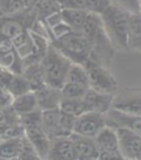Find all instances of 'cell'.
Returning a JSON list of instances; mask_svg holds the SVG:
<instances>
[{"label":"cell","mask_w":141,"mask_h":160,"mask_svg":"<svg viewBox=\"0 0 141 160\" xmlns=\"http://www.w3.org/2000/svg\"><path fill=\"white\" fill-rule=\"evenodd\" d=\"M130 13L115 3H110L100 13L104 31L116 49H128Z\"/></svg>","instance_id":"obj_1"},{"label":"cell","mask_w":141,"mask_h":160,"mask_svg":"<svg viewBox=\"0 0 141 160\" xmlns=\"http://www.w3.org/2000/svg\"><path fill=\"white\" fill-rule=\"evenodd\" d=\"M73 62L62 54L52 43H50L44 56L41 59L45 83L61 89L67 77Z\"/></svg>","instance_id":"obj_2"},{"label":"cell","mask_w":141,"mask_h":160,"mask_svg":"<svg viewBox=\"0 0 141 160\" xmlns=\"http://www.w3.org/2000/svg\"><path fill=\"white\" fill-rule=\"evenodd\" d=\"M51 43L72 62L84 65L89 59L92 44L82 32L69 31Z\"/></svg>","instance_id":"obj_3"},{"label":"cell","mask_w":141,"mask_h":160,"mask_svg":"<svg viewBox=\"0 0 141 160\" xmlns=\"http://www.w3.org/2000/svg\"><path fill=\"white\" fill-rule=\"evenodd\" d=\"M24 129V136L32 144L40 159H46L51 139L42 128V111L40 109L19 116Z\"/></svg>","instance_id":"obj_4"},{"label":"cell","mask_w":141,"mask_h":160,"mask_svg":"<svg viewBox=\"0 0 141 160\" xmlns=\"http://www.w3.org/2000/svg\"><path fill=\"white\" fill-rule=\"evenodd\" d=\"M86 68L89 81V88L103 93L115 94L118 90V82L109 70V67L88 59L83 65Z\"/></svg>","instance_id":"obj_5"},{"label":"cell","mask_w":141,"mask_h":160,"mask_svg":"<svg viewBox=\"0 0 141 160\" xmlns=\"http://www.w3.org/2000/svg\"><path fill=\"white\" fill-rule=\"evenodd\" d=\"M89 89L86 68L81 64L73 62L63 83L61 91L64 98H82Z\"/></svg>","instance_id":"obj_6"},{"label":"cell","mask_w":141,"mask_h":160,"mask_svg":"<svg viewBox=\"0 0 141 160\" xmlns=\"http://www.w3.org/2000/svg\"><path fill=\"white\" fill-rule=\"evenodd\" d=\"M111 108L122 113L141 115V88H118Z\"/></svg>","instance_id":"obj_7"},{"label":"cell","mask_w":141,"mask_h":160,"mask_svg":"<svg viewBox=\"0 0 141 160\" xmlns=\"http://www.w3.org/2000/svg\"><path fill=\"white\" fill-rule=\"evenodd\" d=\"M106 125H107V121H106L105 113L87 111L76 118L73 133L95 138V136L99 133V131Z\"/></svg>","instance_id":"obj_8"},{"label":"cell","mask_w":141,"mask_h":160,"mask_svg":"<svg viewBox=\"0 0 141 160\" xmlns=\"http://www.w3.org/2000/svg\"><path fill=\"white\" fill-rule=\"evenodd\" d=\"M119 149L123 159L141 160V136L126 127L117 126Z\"/></svg>","instance_id":"obj_9"},{"label":"cell","mask_w":141,"mask_h":160,"mask_svg":"<svg viewBox=\"0 0 141 160\" xmlns=\"http://www.w3.org/2000/svg\"><path fill=\"white\" fill-rule=\"evenodd\" d=\"M25 29L29 28L20 12L16 14H0V42L12 41Z\"/></svg>","instance_id":"obj_10"},{"label":"cell","mask_w":141,"mask_h":160,"mask_svg":"<svg viewBox=\"0 0 141 160\" xmlns=\"http://www.w3.org/2000/svg\"><path fill=\"white\" fill-rule=\"evenodd\" d=\"M46 159L76 160V153L71 136H60L52 138Z\"/></svg>","instance_id":"obj_11"},{"label":"cell","mask_w":141,"mask_h":160,"mask_svg":"<svg viewBox=\"0 0 141 160\" xmlns=\"http://www.w3.org/2000/svg\"><path fill=\"white\" fill-rule=\"evenodd\" d=\"M0 67L11 72H22L23 60L10 40L0 42Z\"/></svg>","instance_id":"obj_12"},{"label":"cell","mask_w":141,"mask_h":160,"mask_svg":"<svg viewBox=\"0 0 141 160\" xmlns=\"http://www.w3.org/2000/svg\"><path fill=\"white\" fill-rule=\"evenodd\" d=\"M105 114L108 125H111L114 127H126L141 136V115L122 113L112 108H110Z\"/></svg>","instance_id":"obj_13"},{"label":"cell","mask_w":141,"mask_h":160,"mask_svg":"<svg viewBox=\"0 0 141 160\" xmlns=\"http://www.w3.org/2000/svg\"><path fill=\"white\" fill-rule=\"evenodd\" d=\"M76 153V160H96L98 159V148L95 138L79 135L76 133L71 134Z\"/></svg>","instance_id":"obj_14"},{"label":"cell","mask_w":141,"mask_h":160,"mask_svg":"<svg viewBox=\"0 0 141 160\" xmlns=\"http://www.w3.org/2000/svg\"><path fill=\"white\" fill-rule=\"evenodd\" d=\"M112 98H114V94L98 92L92 88H89L86 93L82 97L86 108V112L96 111L100 113H106L111 108Z\"/></svg>","instance_id":"obj_15"},{"label":"cell","mask_w":141,"mask_h":160,"mask_svg":"<svg viewBox=\"0 0 141 160\" xmlns=\"http://www.w3.org/2000/svg\"><path fill=\"white\" fill-rule=\"evenodd\" d=\"M34 93L36 96L39 109L41 111L58 108L63 97L61 89L52 87V86L46 85V83L41 86L39 89H36Z\"/></svg>","instance_id":"obj_16"},{"label":"cell","mask_w":141,"mask_h":160,"mask_svg":"<svg viewBox=\"0 0 141 160\" xmlns=\"http://www.w3.org/2000/svg\"><path fill=\"white\" fill-rule=\"evenodd\" d=\"M97 148L99 151H120L119 149V140L117 135L116 127L111 125H106L95 136Z\"/></svg>","instance_id":"obj_17"},{"label":"cell","mask_w":141,"mask_h":160,"mask_svg":"<svg viewBox=\"0 0 141 160\" xmlns=\"http://www.w3.org/2000/svg\"><path fill=\"white\" fill-rule=\"evenodd\" d=\"M11 108L19 116L38 110V100H36V96L34 91L30 90V91H27L22 94L14 97Z\"/></svg>","instance_id":"obj_18"},{"label":"cell","mask_w":141,"mask_h":160,"mask_svg":"<svg viewBox=\"0 0 141 160\" xmlns=\"http://www.w3.org/2000/svg\"><path fill=\"white\" fill-rule=\"evenodd\" d=\"M128 49L141 53V12H131L128 31Z\"/></svg>","instance_id":"obj_19"},{"label":"cell","mask_w":141,"mask_h":160,"mask_svg":"<svg viewBox=\"0 0 141 160\" xmlns=\"http://www.w3.org/2000/svg\"><path fill=\"white\" fill-rule=\"evenodd\" d=\"M87 11L79 8L64 7L61 8V17L62 20L69 27L72 31L81 32L83 29V25L85 23Z\"/></svg>","instance_id":"obj_20"},{"label":"cell","mask_w":141,"mask_h":160,"mask_svg":"<svg viewBox=\"0 0 141 160\" xmlns=\"http://www.w3.org/2000/svg\"><path fill=\"white\" fill-rule=\"evenodd\" d=\"M21 73L27 79L30 90H32V91H35L36 89H39L41 86L45 83L44 72H43L42 66H41V62L24 64Z\"/></svg>","instance_id":"obj_21"},{"label":"cell","mask_w":141,"mask_h":160,"mask_svg":"<svg viewBox=\"0 0 141 160\" xmlns=\"http://www.w3.org/2000/svg\"><path fill=\"white\" fill-rule=\"evenodd\" d=\"M23 139H24V136L14 138L0 137V160L19 159Z\"/></svg>","instance_id":"obj_22"},{"label":"cell","mask_w":141,"mask_h":160,"mask_svg":"<svg viewBox=\"0 0 141 160\" xmlns=\"http://www.w3.org/2000/svg\"><path fill=\"white\" fill-rule=\"evenodd\" d=\"M58 116L60 108L42 111V128L50 139L58 137Z\"/></svg>","instance_id":"obj_23"},{"label":"cell","mask_w":141,"mask_h":160,"mask_svg":"<svg viewBox=\"0 0 141 160\" xmlns=\"http://www.w3.org/2000/svg\"><path fill=\"white\" fill-rule=\"evenodd\" d=\"M60 108L62 111L71 114L73 116H79L82 113L86 112L85 104L82 98H64L62 97V100L60 103Z\"/></svg>","instance_id":"obj_24"},{"label":"cell","mask_w":141,"mask_h":160,"mask_svg":"<svg viewBox=\"0 0 141 160\" xmlns=\"http://www.w3.org/2000/svg\"><path fill=\"white\" fill-rule=\"evenodd\" d=\"M19 159H31V160H35V159H40L38 152L34 149V147L32 146V144L27 139V137L24 136V139H23V145L22 148H21V152L19 156Z\"/></svg>","instance_id":"obj_25"},{"label":"cell","mask_w":141,"mask_h":160,"mask_svg":"<svg viewBox=\"0 0 141 160\" xmlns=\"http://www.w3.org/2000/svg\"><path fill=\"white\" fill-rule=\"evenodd\" d=\"M111 3L119 6L123 9L128 10L129 12H138L140 11V2L139 0H110Z\"/></svg>","instance_id":"obj_26"},{"label":"cell","mask_w":141,"mask_h":160,"mask_svg":"<svg viewBox=\"0 0 141 160\" xmlns=\"http://www.w3.org/2000/svg\"><path fill=\"white\" fill-rule=\"evenodd\" d=\"M12 100H14V96L6 88L0 86V109L10 107Z\"/></svg>","instance_id":"obj_27"},{"label":"cell","mask_w":141,"mask_h":160,"mask_svg":"<svg viewBox=\"0 0 141 160\" xmlns=\"http://www.w3.org/2000/svg\"><path fill=\"white\" fill-rule=\"evenodd\" d=\"M52 1H54L55 3H57L61 8H63V7H65V5H66V2L68 1V0H52Z\"/></svg>","instance_id":"obj_28"},{"label":"cell","mask_w":141,"mask_h":160,"mask_svg":"<svg viewBox=\"0 0 141 160\" xmlns=\"http://www.w3.org/2000/svg\"><path fill=\"white\" fill-rule=\"evenodd\" d=\"M139 2H140V5H141V0H139Z\"/></svg>","instance_id":"obj_29"},{"label":"cell","mask_w":141,"mask_h":160,"mask_svg":"<svg viewBox=\"0 0 141 160\" xmlns=\"http://www.w3.org/2000/svg\"><path fill=\"white\" fill-rule=\"evenodd\" d=\"M140 12H141V7H140Z\"/></svg>","instance_id":"obj_30"}]
</instances>
